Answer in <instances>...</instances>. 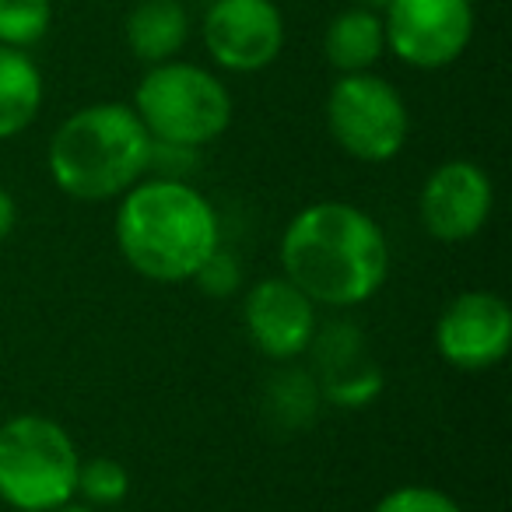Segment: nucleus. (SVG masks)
<instances>
[{"instance_id": "1", "label": "nucleus", "mask_w": 512, "mask_h": 512, "mask_svg": "<svg viewBox=\"0 0 512 512\" xmlns=\"http://www.w3.org/2000/svg\"><path fill=\"white\" fill-rule=\"evenodd\" d=\"M281 274L316 306L355 309L390 278V242L369 211L348 200L306 204L278 246Z\"/></svg>"}, {"instance_id": "2", "label": "nucleus", "mask_w": 512, "mask_h": 512, "mask_svg": "<svg viewBox=\"0 0 512 512\" xmlns=\"http://www.w3.org/2000/svg\"><path fill=\"white\" fill-rule=\"evenodd\" d=\"M116 246L141 278L155 285L193 281L221 246L214 204L179 176H148L116 207Z\"/></svg>"}, {"instance_id": "3", "label": "nucleus", "mask_w": 512, "mask_h": 512, "mask_svg": "<svg viewBox=\"0 0 512 512\" xmlns=\"http://www.w3.org/2000/svg\"><path fill=\"white\" fill-rule=\"evenodd\" d=\"M151 134L123 102H95L71 113L50 137L46 169L60 193L85 204L120 200L151 169Z\"/></svg>"}, {"instance_id": "4", "label": "nucleus", "mask_w": 512, "mask_h": 512, "mask_svg": "<svg viewBox=\"0 0 512 512\" xmlns=\"http://www.w3.org/2000/svg\"><path fill=\"white\" fill-rule=\"evenodd\" d=\"M137 120L155 144L197 151L232 127V92L218 74L186 60H165L144 71L134 88Z\"/></svg>"}, {"instance_id": "5", "label": "nucleus", "mask_w": 512, "mask_h": 512, "mask_svg": "<svg viewBox=\"0 0 512 512\" xmlns=\"http://www.w3.org/2000/svg\"><path fill=\"white\" fill-rule=\"evenodd\" d=\"M81 453L71 432L46 414L0 425V502L15 512H53L78 498Z\"/></svg>"}, {"instance_id": "6", "label": "nucleus", "mask_w": 512, "mask_h": 512, "mask_svg": "<svg viewBox=\"0 0 512 512\" xmlns=\"http://www.w3.org/2000/svg\"><path fill=\"white\" fill-rule=\"evenodd\" d=\"M327 130L348 158L383 165L404 151L411 113L397 88L379 74H341L327 95Z\"/></svg>"}, {"instance_id": "7", "label": "nucleus", "mask_w": 512, "mask_h": 512, "mask_svg": "<svg viewBox=\"0 0 512 512\" xmlns=\"http://www.w3.org/2000/svg\"><path fill=\"white\" fill-rule=\"evenodd\" d=\"M386 50L414 71L456 64L474 36L470 0H390L383 11Z\"/></svg>"}, {"instance_id": "8", "label": "nucleus", "mask_w": 512, "mask_h": 512, "mask_svg": "<svg viewBox=\"0 0 512 512\" xmlns=\"http://www.w3.org/2000/svg\"><path fill=\"white\" fill-rule=\"evenodd\" d=\"M512 348V309L502 295L470 288L435 320V351L460 372L495 369Z\"/></svg>"}, {"instance_id": "9", "label": "nucleus", "mask_w": 512, "mask_h": 512, "mask_svg": "<svg viewBox=\"0 0 512 512\" xmlns=\"http://www.w3.org/2000/svg\"><path fill=\"white\" fill-rule=\"evenodd\" d=\"M285 15L274 0H214L204 15V46L221 71L256 74L285 50Z\"/></svg>"}, {"instance_id": "10", "label": "nucleus", "mask_w": 512, "mask_h": 512, "mask_svg": "<svg viewBox=\"0 0 512 512\" xmlns=\"http://www.w3.org/2000/svg\"><path fill=\"white\" fill-rule=\"evenodd\" d=\"M491 211H495V183L481 165L467 158H453L432 169L418 193L421 228L446 246L481 235Z\"/></svg>"}, {"instance_id": "11", "label": "nucleus", "mask_w": 512, "mask_h": 512, "mask_svg": "<svg viewBox=\"0 0 512 512\" xmlns=\"http://www.w3.org/2000/svg\"><path fill=\"white\" fill-rule=\"evenodd\" d=\"M316 302L292 285L285 274L256 281L242 299V327L256 351L271 362H292L313 348L320 334Z\"/></svg>"}, {"instance_id": "12", "label": "nucleus", "mask_w": 512, "mask_h": 512, "mask_svg": "<svg viewBox=\"0 0 512 512\" xmlns=\"http://www.w3.org/2000/svg\"><path fill=\"white\" fill-rule=\"evenodd\" d=\"M123 36L141 64H165L176 60V53L190 39V15L179 0H137L123 25Z\"/></svg>"}, {"instance_id": "13", "label": "nucleus", "mask_w": 512, "mask_h": 512, "mask_svg": "<svg viewBox=\"0 0 512 512\" xmlns=\"http://www.w3.org/2000/svg\"><path fill=\"white\" fill-rule=\"evenodd\" d=\"M323 53L327 64L337 74H362L379 64L386 53V32L383 15L369 8H348L341 15L330 18L327 32H323Z\"/></svg>"}, {"instance_id": "14", "label": "nucleus", "mask_w": 512, "mask_h": 512, "mask_svg": "<svg viewBox=\"0 0 512 512\" xmlns=\"http://www.w3.org/2000/svg\"><path fill=\"white\" fill-rule=\"evenodd\" d=\"M43 109V74L25 50L0 46V141L18 137Z\"/></svg>"}, {"instance_id": "15", "label": "nucleus", "mask_w": 512, "mask_h": 512, "mask_svg": "<svg viewBox=\"0 0 512 512\" xmlns=\"http://www.w3.org/2000/svg\"><path fill=\"white\" fill-rule=\"evenodd\" d=\"M53 25V0H0V46L29 50Z\"/></svg>"}, {"instance_id": "16", "label": "nucleus", "mask_w": 512, "mask_h": 512, "mask_svg": "<svg viewBox=\"0 0 512 512\" xmlns=\"http://www.w3.org/2000/svg\"><path fill=\"white\" fill-rule=\"evenodd\" d=\"M130 491V474L120 460L113 456H92V460H81L78 467V495L88 505H116L123 502Z\"/></svg>"}, {"instance_id": "17", "label": "nucleus", "mask_w": 512, "mask_h": 512, "mask_svg": "<svg viewBox=\"0 0 512 512\" xmlns=\"http://www.w3.org/2000/svg\"><path fill=\"white\" fill-rule=\"evenodd\" d=\"M372 512H463L453 495L442 488H428V484H400V488L386 491L376 502Z\"/></svg>"}, {"instance_id": "18", "label": "nucleus", "mask_w": 512, "mask_h": 512, "mask_svg": "<svg viewBox=\"0 0 512 512\" xmlns=\"http://www.w3.org/2000/svg\"><path fill=\"white\" fill-rule=\"evenodd\" d=\"M193 285H200L207 295H214V299H225V295L239 292V285H242L239 260H235V256H228L225 249L218 246L211 256H207V264L197 271Z\"/></svg>"}, {"instance_id": "19", "label": "nucleus", "mask_w": 512, "mask_h": 512, "mask_svg": "<svg viewBox=\"0 0 512 512\" xmlns=\"http://www.w3.org/2000/svg\"><path fill=\"white\" fill-rule=\"evenodd\" d=\"M15 225H18V204H15V197H11V193L0 186V242L11 239Z\"/></svg>"}, {"instance_id": "20", "label": "nucleus", "mask_w": 512, "mask_h": 512, "mask_svg": "<svg viewBox=\"0 0 512 512\" xmlns=\"http://www.w3.org/2000/svg\"><path fill=\"white\" fill-rule=\"evenodd\" d=\"M53 512H99V509H95V505H88V502H74V498H71V502H64L60 509H53Z\"/></svg>"}, {"instance_id": "21", "label": "nucleus", "mask_w": 512, "mask_h": 512, "mask_svg": "<svg viewBox=\"0 0 512 512\" xmlns=\"http://www.w3.org/2000/svg\"><path fill=\"white\" fill-rule=\"evenodd\" d=\"M355 4H358V8H369V11H376V15H383L390 0H355Z\"/></svg>"}]
</instances>
